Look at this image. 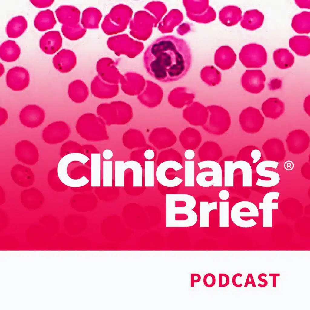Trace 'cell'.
<instances>
[{
	"mask_svg": "<svg viewBox=\"0 0 310 310\" xmlns=\"http://www.w3.org/2000/svg\"><path fill=\"white\" fill-rule=\"evenodd\" d=\"M273 57L276 65L282 69L290 68L294 62V55L286 48H280L275 50L273 53Z\"/></svg>",
	"mask_w": 310,
	"mask_h": 310,
	"instance_id": "23",
	"label": "cell"
},
{
	"mask_svg": "<svg viewBox=\"0 0 310 310\" xmlns=\"http://www.w3.org/2000/svg\"><path fill=\"white\" fill-rule=\"evenodd\" d=\"M4 71V68L3 64L0 63V76L3 74Z\"/></svg>",
	"mask_w": 310,
	"mask_h": 310,
	"instance_id": "44",
	"label": "cell"
},
{
	"mask_svg": "<svg viewBox=\"0 0 310 310\" xmlns=\"http://www.w3.org/2000/svg\"><path fill=\"white\" fill-rule=\"evenodd\" d=\"M203 282L204 285L209 288H211L216 283V278L213 274L208 273L204 276Z\"/></svg>",
	"mask_w": 310,
	"mask_h": 310,
	"instance_id": "30",
	"label": "cell"
},
{
	"mask_svg": "<svg viewBox=\"0 0 310 310\" xmlns=\"http://www.w3.org/2000/svg\"><path fill=\"white\" fill-rule=\"evenodd\" d=\"M69 133L68 125L63 121H56L49 124L43 129L42 138L48 144H56L64 141Z\"/></svg>",
	"mask_w": 310,
	"mask_h": 310,
	"instance_id": "7",
	"label": "cell"
},
{
	"mask_svg": "<svg viewBox=\"0 0 310 310\" xmlns=\"http://www.w3.org/2000/svg\"><path fill=\"white\" fill-rule=\"evenodd\" d=\"M240 160L235 162L225 161L224 162V186L226 187H232L234 186V172L236 169H239Z\"/></svg>",
	"mask_w": 310,
	"mask_h": 310,
	"instance_id": "26",
	"label": "cell"
},
{
	"mask_svg": "<svg viewBox=\"0 0 310 310\" xmlns=\"http://www.w3.org/2000/svg\"><path fill=\"white\" fill-rule=\"evenodd\" d=\"M264 276L265 277H266V276H267V275H266V274H264V273H261V274H260L258 276V279H259L260 281L263 282L265 283H264V285H265V286H266L267 285V280H266L263 279L261 278V276Z\"/></svg>",
	"mask_w": 310,
	"mask_h": 310,
	"instance_id": "42",
	"label": "cell"
},
{
	"mask_svg": "<svg viewBox=\"0 0 310 310\" xmlns=\"http://www.w3.org/2000/svg\"><path fill=\"white\" fill-rule=\"evenodd\" d=\"M264 20V15L261 12L256 9H250L245 12L241 24L246 29L253 31L260 28Z\"/></svg>",
	"mask_w": 310,
	"mask_h": 310,
	"instance_id": "19",
	"label": "cell"
},
{
	"mask_svg": "<svg viewBox=\"0 0 310 310\" xmlns=\"http://www.w3.org/2000/svg\"><path fill=\"white\" fill-rule=\"evenodd\" d=\"M62 39L59 31H52L46 32L40 38L39 46L42 51L48 54H53L62 46Z\"/></svg>",
	"mask_w": 310,
	"mask_h": 310,
	"instance_id": "12",
	"label": "cell"
},
{
	"mask_svg": "<svg viewBox=\"0 0 310 310\" xmlns=\"http://www.w3.org/2000/svg\"><path fill=\"white\" fill-rule=\"evenodd\" d=\"M56 23L53 12L47 9L39 12L34 20L35 27L39 31H43L53 28Z\"/></svg>",
	"mask_w": 310,
	"mask_h": 310,
	"instance_id": "18",
	"label": "cell"
},
{
	"mask_svg": "<svg viewBox=\"0 0 310 310\" xmlns=\"http://www.w3.org/2000/svg\"><path fill=\"white\" fill-rule=\"evenodd\" d=\"M289 47L297 55L307 56L310 53V38L307 35H295L289 41Z\"/></svg>",
	"mask_w": 310,
	"mask_h": 310,
	"instance_id": "22",
	"label": "cell"
},
{
	"mask_svg": "<svg viewBox=\"0 0 310 310\" xmlns=\"http://www.w3.org/2000/svg\"><path fill=\"white\" fill-rule=\"evenodd\" d=\"M219 287H224L227 286L229 283V276L225 273H219Z\"/></svg>",
	"mask_w": 310,
	"mask_h": 310,
	"instance_id": "32",
	"label": "cell"
},
{
	"mask_svg": "<svg viewBox=\"0 0 310 310\" xmlns=\"http://www.w3.org/2000/svg\"><path fill=\"white\" fill-rule=\"evenodd\" d=\"M291 26L294 30L298 33L308 34L310 32V12L303 11L293 17Z\"/></svg>",
	"mask_w": 310,
	"mask_h": 310,
	"instance_id": "24",
	"label": "cell"
},
{
	"mask_svg": "<svg viewBox=\"0 0 310 310\" xmlns=\"http://www.w3.org/2000/svg\"><path fill=\"white\" fill-rule=\"evenodd\" d=\"M21 50L19 45L14 41L7 40L2 43L0 46V57L3 61L11 62L19 57Z\"/></svg>",
	"mask_w": 310,
	"mask_h": 310,
	"instance_id": "20",
	"label": "cell"
},
{
	"mask_svg": "<svg viewBox=\"0 0 310 310\" xmlns=\"http://www.w3.org/2000/svg\"><path fill=\"white\" fill-rule=\"evenodd\" d=\"M280 194L276 191L268 192L263 197L262 202L259 203V209L262 210L263 227H272V210L278 209V203L273 200H278Z\"/></svg>",
	"mask_w": 310,
	"mask_h": 310,
	"instance_id": "11",
	"label": "cell"
},
{
	"mask_svg": "<svg viewBox=\"0 0 310 310\" xmlns=\"http://www.w3.org/2000/svg\"><path fill=\"white\" fill-rule=\"evenodd\" d=\"M16 159L22 163L33 165L38 161L39 152L37 147L32 142L27 140L18 142L15 149Z\"/></svg>",
	"mask_w": 310,
	"mask_h": 310,
	"instance_id": "9",
	"label": "cell"
},
{
	"mask_svg": "<svg viewBox=\"0 0 310 310\" xmlns=\"http://www.w3.org/2000/svg\"><path fill=\"white\" fill-rule=\"evenodd\" d=\"M72 52L69 50L62 49L53 57V64L54 68L59 72L69 71L74 66Z\"/></svg>",
	"mask_w": 310,
	"mask_h": 310,
	"instance_id": "17",
	"label": "cell"
},
{
	"mask_svg": "<svg viewBox=\"0 0 310 310\" xmlns=\"http://www.w3.org/2000/svg\"><path fill=\"white\" fill-rule=\"evenodd\" d=\"M30 2L35 6L39 8L47 7L51 5L54 2V0H31Z\"/></svg>",
	"mask_w": 310,
	"mask_h": 310,
	"instance_id": "31",
	"label": "cell"
},
{
	"mask_svg": "<svg viewBox=\"0 0 310 310\" xmlns=\"http://www.w3.org/2000/svg\"><path fill=\"white\" fill-rule=\"evenodd\" d=\"M143 59L148 74L163 83L180 80L189 68L185 42L173 35L163 36L153 41L146 50Z\"/></svg>",
	"mask_w": 310,
	"mask_h": 310,
	"instance_id": "1",
	"label": "cell"
},
{
	"mask_svg": "<svg viewBox=\"0 0 310 310\" xmlns=\"http://www.w3.org/2000/svg\"><path fill=\"white\" fill-rule=\"evenodd\" d=\"M269 276H273V287L276 286V276H279V274H270Z\"/></svg>",
	"mask_w": 310,
	"mask_h": 310,
	"instance_id": "43",
	"label": "cell"
},
{
	"mask_svg": "<svg viewBox=\"0 0 310 310\" xmlns=\"http://www.w3.org/2000/svg\"><path fill=\"white\" fill-rule=\"evenodd\" d=\"M241 119L244 128L253 130L260 129L263 125L264 120L260 111L253 107H248L243 110Z\"/></svg>",
	"mask_w": 310,
	"mask_h": 310,
	"instance_id": "14",
	"label": "cell"
},
{
	"mask_svg": "<svg viewBox=\"0 0 310 310\" xmlns=\"http://www.w3.org/2000/svg\"><path fill=\"white\" fill-rule=\"evenodd\" d=\"M279 164L278 162L273 160H264L258 164L256 167L257 174L260 176L269 178L270 180H265L259 178L256 185L264 187H270L277 185L280 180L279 174L275 171L267 170L266 168L271 167L276 169Z\"/></svg>",
	"mask_w": 310,
	"mask_h": 310,
	"instance_id": "6",
	"label": "cell"
},
{
	"mask_svg": "<svg viewBox=\"0 0 310 310\" xmlns=\"http://www.w3.org/2000/svg\"><path fill=\"white\" fill-rule=\"evenodd\" d=\"M11 175L13 180L21 187H29L35 181L34 174L31 169L21 164H16L12 167Z\"/></svg>",
	"mask_w": 310,
	"mask_h": 310,
	"instance_id": "13",
	"label": "cell"
},
{
	"mask_svg": "<svg viewBox=\"0 0 310 310\" xmlns=\"http://www.w3.org/2000/svg\"><path fill=\"white\" fill-rule=\"evenodd\" d=\"M304 107L305 111L308 114L309 113V96L306 98L304 102Z\"/></svg>",
	"mask_w": 310,
	"mask_h": 310,
	"instance_id": "41",
	"label": "cell"
},
{
	"mask_svg": "<svg viewBox=\"0 0 310 310\" xmlns=\"http://www.w3.org/2000/svg\"><path fill=\"white\" fill-rule=\"evenodd\" d=\"M200 275L197 273H191V287H194L195 283L199 282L201 280Z\"/></svg>",
	"mask_w": 310,
	"mask_h": 310,
	"instance_id": "36",
	"label": "cell"
},
{
	"mask_svg": "<svg viewBox=\"0 0 310 310\" xmlns=\"http://www.w3.org/2000/svg\"><path fill=\"white\" fill-rule=\"evenodd\" d=\"M47 181L50 187L58 192L61 190V187L62 185H64L61 182L58 177L57 167L53 168L48 172Z\"/></svg>",
	"mask_w": 310,
	"mask_h": 310,
	"instance_id": "28",
	"label": "cell"
},
{
	"mask_svg": "<svg viewBox=\"0 0 310 310\" xmlns=\"http://www.w3.org/2000/svg\"><path fill=\"white\" fill-rule=\"evenodd\" d=\"M267 53L265 48L256 43H249L242 48L240 58L242 64L249 68H260L267 61Z\"/></svg>",
	"mask_w": 310,
	"mask_h": 310,
	"instance_id": "4",
	"label": "cell"
},
{
	"mask_svg": "<svg viewBox=\"0 0 310 310\" xmlns=\"http://www.w3.org/2000/svg\"><path fill=\"white\" fill-rule=\"evenodd\" d=\"M252 284L253 287H255L256 286L252 274L250 273L249 274L247 275L244 287H247L248 284Z\"/></svg>",
	"mask_w": 310,
	"mask_h": 310,
	"instance_id": "39",
	"label": "cell"
},
{
	"mask_svg": "<svg viewBox=\"0 0 310 310\" xmlns=\"http://www.w3.org/2000/svg\"><path fill=\"white\" fill-rule=\"evenodd\" d=\"M218 209V202L213 201L210 203L208 201H201L199 202V227H209V214L213 210Z\"/></svg>",
	"mask_w": 310,
	"mask_h": 310,
	"instance_id": "25",
	"label": "cell"
},
{
	"mask_svg": "<svg viewBox=\"0 0 310 310\" xmlns=\"http://www.w3.org/2000/svg\"><path fill=\"white\" fill-rule=\"evenodd\" d=\"M230 196L229 192L227 190L223 189L221 190L219 193V198L223 201L228 200Z\"/></svg>",
	"mask_w": 310,
	"mask_h": 310,
	"instance_id": "37",
	"label": "cell"
},
{
	"mask_svg": "<svg viewBox=\"0 0 310 310\" xmlns=\"http://www.w3.org/2000/svg\"><path fill=\"white\" fill-rule=\"evenodd\" d=\"M261 109L265 116L276 119L283 114L285 106L284 102L279 99L270 98L263 103Z\"/></svg>",
	"mask_w": 310,
	"mask_h": 310,
	"instance_id": "16",
	"label": "cell"
},
{
	"mask_svg": "<svg viewBox=\"0 0 310 310\" xmlns=\"http://www.w3.org/2000/svg\"><path fill=\"white\" fill-rule=\"evenodd\" d=\"M28 26L26 18L22 15L12 18L8 22L5 27V31L8 37L16 38L22 35Z\"/></svg>",
	"mask_w": 310,
	"mask_h": 310,
	"instance_id": "21",
	"label": "cell"
},
{
	"mask_svg": "<svg viewBox=\"0 0 310 310\" xmlns=\"http://www.w3.org/2000/svg\"><path fill=\"white\" fill-rule=\"evenodd\" d=\"M19 119L25 126L31 128L39 127L45 118V112L41 107L33 104L28 105L21 110Z\"/></svg>",
	"mask_w": 310,
	"mask_h": 310,
	"instance_id": "8",
	"label": "cell"
},
{
	"mask_svg": "<svg viewBox=\"0 0 310 310\" xmlns=\"http://www.w3.org/2000/svg\"><path fill=\"white\" fill-rule=\"evenodd\" d=\"M251 156L253 159V163H256L258 162L261 158V152L258 149H254L251 152Z\"/></svg>",
	"mask_w": 310,
	"mask_h": 310,
	"instance_id": "33",
	"label": "cell"
},
{
	"mask_svg": "<svg viewBox=\"0 0 310 310\" xmlns=\"http://www.w3.org/2000/svg\"><path fill=\"white\" fill-rule=\"evenodd\" d=\"M185 158L188 160L193 159L195 156L194 151L191 149H188L186 150L184 153Z\"/></svg>",
	"mask_w": 310,
	"mask_h": 310,
	"instance_id": "40",
	"label": "cell"
},
{
	"mask_svg": "<svg viewBox=\"0 0 310 310\" xmlns=\"http://www.w3.org/2000/svg\"><path fill=\"white\" fill-rule=\"evenodd\" d=\"M0 126L3 124L7 121L8 117V113L4 108L0 107Z\"/></svg>",
	"mask_w": 310,
	"mask_h": 310,
	"instance_id": "35",
	"label": "cell"
},
{
	"mask_svg": "<svg viewBox=\"0 0 310 310\" xmlns=\"http://www.w3.org/2000/svg\"><path fill=\"white\" fill-rule=\"evenodd\" d=\"M259 216L257 206L252 202L248 201L237 203L233 206L230 212L232 222L241 228H251L255 226L257 223L252 217Z\"/></svg>",
	"mask_w": 310,
	"mask_h": 310,
	"instance_id": "2",
	"label": "cell"
},
{
	"mask_svg": "<svg viewBox=\"0 0 310 310\" xmlns=\"http://www.w3.org/2000/svg\"><path fill=\"white\" fill-rule=\"evenodd\" d=\"M197 165L200 170L209 168L212 170L201 172L198 174L196 177V181L199 186L203 187L222 186V170L219 163L215 161L206 160L199 162Z\"/></svg>",
	"mask_w": 310,
	"mask_h": 310,
	"instance_id": "3",
	"label": "cell"
},
{
	"mask_svg": "<svg viewBox=\"0 0 310 310\" xmlns=\"http://www.w3.org/2000/svg\"><path fill=\"white\" fill-rule=\"evenodd\" d=\"M265 80V76L261 70H247L242 76V82L246 91L256 94L263 90Z\"/></svg>",
	"mask_w": 310,
	"mask_h": 310,
	"instance_id": "10",
	"label": "cell"
},
{
	"mask_svg": "<svg viewBox=\"0 0 310 310\" xmlns=\"http://www.w3.org/2000/svg\"><path fill=\"white\" fill-rule=\"evenodd\" d=\"M185 186L193 187L194 186V162L193 161L185 162Z\"/></svg>",
	"mask_w": 310,
	"mask_h": 310,
	"instance_id": "29",
	"label": "cell"
},
{
	"mask_svg": "<svg viewBox=\"0 0 310 310\" xmlns=\"http://www.w3.org/2000/svg\"><path fill=\"white\" fill-rule=\"evenodd\" d=\"M219 225L220 227L229 226V202L220 201L219 203Z\"/></svg>",
	"mask_w": 310,
	"mask_h": 310,
	"instance_id": "27",
	"label": "cell"
},
{
	"mask_svg": "<svg viewBox=\"0 0 310 310\" xmlns=\"http://www.w3.org/2000/svg\"><path fill=\"white\" fill-rule=\"evenodd\" d=\"M43 200L42 193L35 188L25 189L21 192V203L26 208L29 209L35 210L40 207Z\"/></svg>",
	"mask_w": 310,
	"mask_h": 310,
	"instance_id": "15",
	"label": "cell"
},
{
	"mask_svg": "<svg viewBox=\"0 0 310 310\" xmlns=\"http://www.w3.org/2000/svg\"><path fill=\"white\" fill-rule=\"evenodd\" d=\"M30 81L28 71L21 66L12 68L7 71L6 76L7 86L14 91H21L26 88Z\"/></svg>",
	"mask_w": 310,
	"mask_h": 310,
	"instance_id": "5",
	"label": "cell"
},
{
	"mask_svg": "<svg viewBox=\"0 0 310 310\" xmlns=\"http://www.w3.org/2000/svg\"><path fill=\"white\" fill-rule=\"evenodd\" d=\"M242 275L240 273H238L235 274L232 278V283L233 285L236 287H240L242 286V284H239L238 282V278L239 276L242 277Z\"/></svg>",
	"mask_w": 310,
	"mask_h": 310,
	"instance_id": "38",
	"label": "cell"
},
{
	"mask_svg": "<svg viewBox=\"0 0 310 310\" xmlns=\"http://www.w3.org/2000/svg\"><path fill=\"white\" fill-rule=\"evenodd\" d=\"M296 4L300 8L310 9V0H295Z\"/></svg>",
	"mask_w": 310,
	"mask_h": 310,
	"instance_id": "34",
	"label": "cell"
}]
</instances>
